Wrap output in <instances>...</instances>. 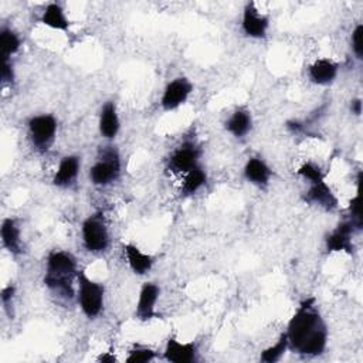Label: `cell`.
<instances>
[{"label":"cell","mask_w":363,"mask_h":363,"mask_svg":"<svg viewBox=\"0 0 363 363\" xmlns=\"http://www.w3.org/2000/svg\"><path fill=\"white\" fill-rule=\"evenodd\" d=\"M289 349L305 357L320 356L328 345V328L313 296L303 299L285 330Z\"/></svg>","instance_id":"1"},{"label":"cell","mask_w":363,"mask_h":363,"mask_svg":"<svg viewBox=\"0 0 363 363\" xmlns=\"http://www.w3.org/2000/svg\"><path fill=\"white\" fill-rule=\"evenodd\" d=\"M75 257L62 250H54L47 257L44 285L54 294L71 299L74 296V281L78 275Z\"/></svg>","instance_id":"2"},{"label":"cell","mask_w":363,"mask_h":363,"mask_svg":"<svg viewBox=\"0 0 363 363\" xmlns=\"http://www.w3.org/2000/svg\"><path fill=\"white\" fill-rule=\"evenodd\" d=\"M78 284V303L82 313L88 319L98 318L104 311L105 299V286L104 284L89 278L84 269L78 271L77 275Z\"/></svg>","instance_id":"3"},{"label":"cell","mask_w":363,"mask_h":363,"mask_svg":"<svg viewBox=\"0 0 363 363\" xmlns=\"http://www.w3.org/2000/svg\"><path fill=\"white\" fill-rule=\"evenodd\" d=\"M82 244L88 252L102 254L109 247V231L104 213L89 214L81 225Z\"/></svg>","instance_id":"4"},{"label":"cell","mask_w":363,"mask_h":363,"mask_svg":"<svg viewBox=\"0 0 363 363\" xmlns=\"http://www.w3.org/2000/svg\"><path fill=\"white\" fill-rule=\"evenodd\" d=\"M121 174V157L116 149L108 147L89 169V179L94 186H108Z\"/></svg>","instance_id":"5"},{"label":"cell","mask_w":363,"mask_h":363,"mask_svg":"<svg viewBox=\"0 0 363 363\" xmlns=\"http://www.w3.org/2000/svg\"><path fill=\"white\" fill-rule=\"evenodd\" d=\"M57 128V119L51 113H40L31 116L27 122L31 145L38 152H47L55 139Z\"/></svg>","instance_id":"6"},{"label":"cell","mask_w":363,"mask_h":363,"mask_svg":"<svg viewBox=\"0 0 363 363\" xmlns=\"http://www.w3.org/2000/svg\"><path fill=\"white\" fill-rule=\"evenodd\" d=\"M193 92V84L186 77H177L172 79L163 89L160 98V106L164 112L174 111L180 108Z\"/></svg>","instance_id":"7"},{"label":"cell","mask_w":363,"mask_h":363,"mask_svg":"<svg viewBox=\"0 0 363 363\" xmlns=\"http://www.w3.org/2000/svg\"><path fill=\"white\" fill-rule=\"evenodd\" d=\"M200 149L193 142H183L177 146L167 159V169L173 173H187L199 166Z\"/></svg>","instance_id":"8"},{"label":"cell","mask_w":363,"mask_h":363,"mask_svg":"<svg viewBox=\"0 0 363 363\" xmlns=\"http://www.w3.org/2000/svg\"><path fill=\"white\" fill-rule=\"evenodd\" d=\"M268 27H269V18L257 9L254 1L247 3L242 10V18H241L242 33L250 38L261 40L267 37Z\"/></svg>","instance_id":"9"},{"label":"cell","mask_w":363,"mask_h":363,"mask_svg":"<svg viewBox=\"0 0 363 363\" xmlns=\"http://www.w3.org/2000/svg\"><path fill=\"white\" fill-rule=\"evenodd\" d=\"M159 295H160V288L155 282H145L140 286L136 309H135V316L139 320L147 322L159 316L156 312V302L159 299Z\"/></svg>","instance_id":"10"},{"label":"cell","mask_w":363,"mask_h":363,"mask_svg":"<svg viewBox=\"0 0 363 363\" xmlns=\"http://www.w3.org/2000/svg\"><path fill=\"white\" fill-rule=\"evenodd\" d=\"M354 231L353 224L350 220L340 221L326 237H325V247L328 252H347L353 254V242L352 234Z\"/></svg>","instance_id":"11"},{"label":"cell","mask_w":363,"mask_h":363,"mask_svg":"<svg viewBox=\"0 0 363 363\" xmlns=\"http://www.w3.org/2000/svg\"><path fill=\"white\" fill-rule=\"evenodd\" d=\"M303 200L308 204L318 206L326 211H333L337 208V197L332 191V189L328 186L325 180L316 182V183H309L308 191L303 194Z\"/></svg>","instance_id":"12"},{"label":"cell","mask_w":363,"mask_h":363,"mask_svg":"<svg viewBox=\"0 0 363 363\" xmlns=\"http://www.w3.org/2000/svg\"><path fill=\"white\" fill-rule=\"evenodd\" d=\"M197 347L193 342H180L174 336H169L163 350V359L170 363H191L196 360Z\"/></svg>","instance_id":"13"},{"label":"cell","mask_w":363,"mask_h":363,"mask_svg":"<svg viewBox=\"0 0 363 363\" xmlns=\"http://www.w3.org/2000/svg\"><path fill=\"white\" fill-rule=\"evenodd\" d=\"M339 72V64L330 58H318L308 67V77L316 85L332 84Z\"/></svg>","instance_id":"14"},{"label":"cell","mask_w":363,"mask_h":363,"mask_svg":"<svg viewBox=\"0 0 363 363\" xmlns=\"http://www.w3.org/2000/svg\"><path fill=\"white\" fill-rule=\"evenodd\" d=\"M79 167H81V160L78 156L75 155H68L64 156L60 160V164L51 179L52 184L57 187H69L71 184L75 183L78 173H79Z\"/></svg>","instance_id":"15"},{"label":"cell","mask_w":363,"mask_h":363,"mask_svg":"<svg viewBox=\"0 0 363 363\" xmlns=\"http://www.w3.org/2000/svg\"><path fill=\"white\" fill-rule=\"evenodd\" d=\"M122 250H123L126 262H128V265H129V268L132 269L133 274L145 275L152 269V267L155 264L153 255H150L147 252H143L138 245L130 244V242L123 244Z\"/></svg>","instance_id":"16"},{"label":"cell","mask_w":363,"mask_h":363,"mask_svg":"<svg viewBox=\"0 0 363 363\" xmlns=\"http://www.w3.org/2000/svg\"><path fill=\"white\" fill-rule=\"evenodd\" d=\"M242 173L245 180L257 187H267L272 176L271 167L261 157H250L244 164Z\"/></svg>","instance_id":"17"},{"label":"cell","mask_w":363,"mask_h":363,"mask_svg":"<svg viewBox=\"0 0 363 363\" xmlns=\"http://www.w3.org/2000/svg\"><path fill=\"white\" fill-rule=\"evenodd\" d=\"M98 128H99V133L105 139H113L118 135L121 129V121H119L118 109L113 101H106L102 105Z\"/></svg>","instance_id":"18"},{"label":"cell","mask_w":363,"mask_h":363,"mask_svg":"<svg viewBox=\"0 0 363 363\" xmlns=\"http://www.w3.org/2000/svg\"><path fill=\"white\" fill-rule=\"evenodd\" d=\"M1 244L11 255L21 254V231L16 218L7 217L1 221L0 227Z\"/></svg>","instance_id":"19"},{"label":"cell","mask_w":363,"mask_h":363,"mask_svg":"<svg viewBox=\"0 0 363 363\" xmlns=\"http://www.w3.org/2000/svg\"><path fill=\"white\" fill-rule=\"evenodd\" d=\"M252 128V116L247 108L235 109L225 121V130L234 138L241 139L248 135Z\"/></svg>","instance_id":"20"},{"label":"cell","mask_w":363,"mask_h":363,"mask_svg":"<svg viewBox=\"0 0 363 363\" xmlns=\"http://www.w3.org/2000/svg\"><path fill=\"white\" fill-rule=\"evenodd\" d=\"M40 21L52 30H58V31L69 30V20L65 16L64 9L58 3H50L44 9Z\"/></svg>","instance_id":"21"},{"label":"cell","mask_w":363,"mask_h":363,"mask_svg":"<svg viewBox=\"0 0 363 363\" xmlns=\"http://www.w3.org/2000/svg\"><path fill=\"white\" fill-rule=\"evenodd\" d=\"M207 183V174L206 170L199 164L184 173V180L182 184V194L183 196H193L196 194L204 184Z\"/></svg>","instance_id":"22"},{"label":"cell","mask_w":363,"mask_h":363,"mask_svg":"<svg viewBox=\"0 0 363 363\" xmlns=\"http://www.w3.org/2000/svg\"><path fill=\"white\" fill-rule=\"evenodd\" d=\"M21 47V40L20 35L9 28L3 27L0 30V50H1V58L3 60H10L11 55H14Z\"/></svg>","instance_id":"23"},{"label":"cell","mask_w":363,"mask_h":363,"mask_svg":"<svg viewBox=\"0 0 363 363\" xmlns=\"http://www.w3.org/2000/svg\"><path fill=\"white\" fill-rule=\"evenodd\" d=\"M289 349V343H288V337L286 333H281V336L278 337V340L271 345L269 347L264 349L261 352L259 360L264 363H275L278 360H281V357L285 354V352Z\"/></svg>","instance_id":"24"},{"label":"cell","mask_w":363,"mask_h":363,"mask_svg":"<svg viewBox=\"0 0 363 363\" xmlns=\"http://www.w3.org/2000/svg\"><path fill=\"white\" fill-rule=\"evenodd\" d=\"M157 356V353L147 347V346H142V345H133L129 350H128V356L125 359L126 363H146V362H152L155 360Z\"/></svg>","instance_id":"25"},{"label":"cell","mask_w":363,"mask_h":363,"mask_svg":"<svg viewBox=\"0 0 363 363\" xmlns=\"http://www.w3.org/2000/svg\"><path fill=\"white\" fill-rule=\"evenodd\" d=\"M296 174L305 180H308L309 183H316V182H320V180H325V174L323 172L320 170V167L312 162H305L302 163L298 170H296Z\"/></svg>","instance_id":"26"},{"label":"cell","mask_w":363,"mask_h":363,"mask_svg":"<svg viewBox=\"0 0 363 363\" xmlns=\"http://www.w3.org/2000/svg\"><path fill=\"white\" fill-rule=\"evenodd\" d=\"M349 216H350V223L356 230L362 228V211H360V196L356 194L350 201H349Z\"/></svg>","instance_id":"27"},{"label":"cell","mask_w":363,"mask_h":363,"mask_svg":"<svg viewBox=\"0 0 363 363\" xmlns=\"http://www.w3.org/2000/svg\"><path fill=\"white\" fill-rule=\"evenodd\" d=\"M352 50L357 60L363 58V24H357L352 31Z\"/></svg>","instance_id":"28"},{"label":"cell","mask_w":363,"mask_h":363,"mask_svg":"<svg viewBox=\"0 0 363 363\" xmlns=\"http://www.w3.org/2000/svg\"><path fill=\"white\" fill-rule=\"evenodd\" d=\"M14 295H16V286L14 285H6L3 286L1 289V295H0V299H1V305H3V309L6 311V313L11 318L13 316V312L10 311L13 308V299H14Z\"/></svg>","instance_id":"29"},{"label":"cell","mask_w":363,"mask_h":363,"mask_svg":"<svg viewBox=\"0 0 363 363\" xmlns=\"http://www.w3.org/2000/svg\"><path fill=\"white\" fill-rule=\"evenodd\" d=\"M16 78L14 67L11 60H3L1 62V82L3 84H13Z\"/></svg>","instance_id":"30"},{"label":"cell","mask_w":363,"mask_h":363,"mask_svg":"<svg viewBox=\"0 0 363 363\" xmlns=\"http://www.w3.org/2000/svg\"><path fill=\"white\" fill-rule=\"evenodd\" d=\"M350 109H352V112H353L354 115L359 116V115L362 113V99H360V98L353 99L352 104H350Z\"/></svg>","instance_id":"31"},{"label":"cell","mask_w":363,"mask_h":363,"mask_svg":"<svg viewBox=\"0 0 363 363\" xmlns=\"http://www.w3.org/2000/svg\"><path fill=\"white\" fill-rule=\"evenodd\" d=\"M98 360H99V362H106V363H112V362H115V360H116V357L113 356V353H111V352H105V353L99 354Z\"/></svg>","instance_id":"32"}]
</instances>
